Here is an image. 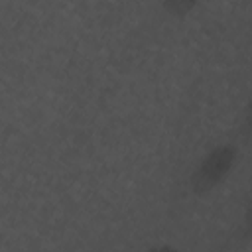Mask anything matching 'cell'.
<instances>
[{
	"instance_id": "3",
	"label": "cell",
	"mask_w": 252,
	"mask_h": 252,
	"mask_svg": "<svg viewBox=\"0 0 252 252\" xmlns=\"http://www.w3.org/2000/svg\"><path fill=\"white\" fill-rule=\"evenodd\" d=\"M244 130H246V136L248 140L252 142V96L246 104V110H244Z\"/></svg>"
},
{
	"instance_id": "1",
	"label": "cell",
	"mask_w": 252,
	"mask_h": 252,
	"mask_svg": "<svg viewBox=\"0 0 252 252\" xmlns=\"http://www.w3.org/2000/svg\"><path fill=\"white\" fill-rule=\"evenodd\" d=\"M236 148L232 144H219L207 152L191 173V191L197 197H205L215 191L232 171L236 163Z\"/></svg>"
},
{
	"instance_id": "4",
	"label": "cell",
	"mask_w": 252,
	"mask_h": 252,
	"mask_svg": "<svg viewBox=\"0 0 252 252\" xmlns=\"http://www.w3.org/2000/svg\"><path fill=\"white\" fill-rule=\"evenodd\" d=\"M242 234L244 238H252V203L244 215V222H242Z\"/></svg>"
},
{
	"instance_id": "2",
	"label": "cell",
	"mask_w": 252,
	"mask_h": 252,
	"mask_svg": "<svg viewBox=\"0 0 252 252\" xmlns=\"http://www.w3.org/2000/svg\"><path fill=\"white\" fill-rule=\"evenodd\" d=\"M201 0H163L161 6L165 10V14H169L171 18H185L195 10V6Z\"/></svg>"
}]
</instances>
